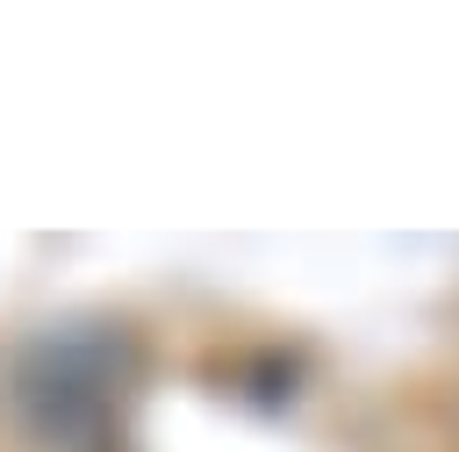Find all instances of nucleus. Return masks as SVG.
Returning <instances> with one entry per match:
<instances>
[{
    "mask_svg": "<svg viewBox=\"0 0 459 452\" xmlns=\"http://www.w3.org/2000/svg\"><path fill=\"white\" fill-rule=\"evenodd\" d=\"M108 387H115V366H108V344H93V337H57L22 373V402L50 438L57 430H93L108 416Z\"/></svg>",
    "mask_w": 459,
    "mask_h": 452,
    "instance_id": "1",
    "label": "nucleus"
}]
</instances>
